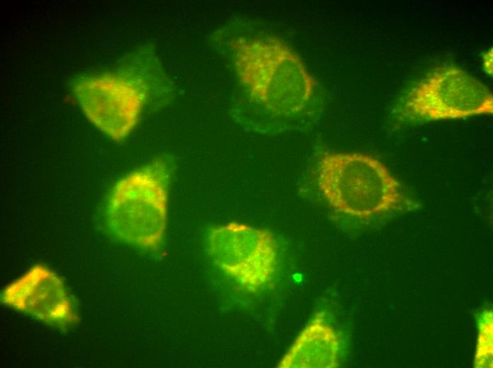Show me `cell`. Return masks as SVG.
Masks as SVG:
<instances>
[{"instance_id":"cell-1","label":"cell","mask_w":493,"mask_h":368,"mask_svg":"<svg viewBox=\"0 0 493 368\" xmlns=\"http://www.w3.org/2000/svg\"><path fill=\"white\" fill-rule=\"evenodd\" d=\"M229 62L237 92L232 115L261 134L306 129L318 119L320 87L300 57L277 35L237 21L215 36Z\"/></svg>"},{"instance_id":"cell-2","label":"cell","mask_w":493,"mask_h":368,"mask_svg":"<svg viewBox=\"0 0 493 368\" xmlns=\"http://www.w3.org/2000/svg\"><path fill=\"white\" fill-rule=\"evenodd\" d=\"M314 176L327 205L348 217L373 218L397 210L407 202L388 168L367 154L323 152L316 161Z\"/></svg>"},{"instance_id":"cell-3","label":"cell","mask_w":493,"mask_h":368,"mask_svg":"<svg viewBox=\"0 0 493 368\" xmlns=\"http://www.w3.org/2000/svg\"><path fill=\"white\" fill-rule=\"evenodd\" d=\"M174 167L169 156L157 158L115 184L107 200L106 220L118 240L144 250L159 247L167 225Z\"/></svg>"},{"instance_id":"cell-4","label":"cell","mask_w":493,"mask_h":368,"mask_svg":"<svg viewBox=\"0 0 493 368\" xmlns=\"http://www.w3.org/2000/svg\"><path fill=\"white\" fill-rule=\"evenodd\" d=\"M206 247L214 265L250 293L268 286L278 262V243L269 230L236 222L210 229Z\"/></svg>"},{"instance_id":"cell-5","label":"cell","mask_w":493,"mask_h":368,"mask_svg":"<svg viewBox=\"0 0 493 368\" xmlns=\"http://www.w3.org/2000/svg\"><path fill=\"white\" fill-rule=\"evenodd\" d=\"M416 120L460 119L493 113V96L481 81L457 66L436 69L408 93L403 108Z\"/></svg>"},{"instance_id":"cell-6","label":"cell","mask_w":493,"mask_h":368,"mask_svg":"<svg viewBox=\"0 0 493 368\" xmlns=\"http://www.w3.org/2000/svg\"><path fill=\"white\" fill-rule=\"evenodd\" d=\"M72 92L89 122L115 141L123 140L134 130L147 102L142 90L121 71L79 77Z\"/></svg>"},{"instance_id":"cell-7","label":"cell","mask_w":493,"mask_h":368,"mask_svg":"<svg viewBox=\"0 0 493 368\" xmlns=\"http://www.w3.org/2000/svg\"><path fill=\"white\" fill-rule=\"evenodd\" d=\"M3 304L60 329L75 325L79 317L62 279L47 267L37 264L6 285Z\"/></svg>"},{"instance_id":"cell-8","label":"cell","mask_w":493,"mask_h":368,"mask_svg":"<svg viewBox=\"0 0 493 368\" xmlns=\"http://www.w3.org/2000/svg\"><path fill=\"white\" fill-rule=\"evenodd\" d=\"M341 340L326 318L317 312L277 364L278 368H335L339 366Z\"/></svg>"},{"instance_id":"cell-9","label":"cell","mask_w":493,"mask_h":368,"mask_svg":"<svg viewBox=\"0 0 493 368\" xmlns=\"http://www.w3.org/2000/svg\"><path fill=\"white\" fill-rule=\"evenodd\" d=\"M153 52L141 50L127 58L120 71L142 90L147 100L155 95L170 96L171 84Z\"/></svg>"},{"instance_id":"cell-10","label":"cell","mask_w":493,"mask_h":368,"mask_svg":"<svg viewBox=\"0 0 493 368\" xmlns=\"http://www.w3.org/2000/svg\"><path fill=\"white\" fill-rule=\"evenodd\" d=\"M478 336L475 355L474 367L492 368L493 355V316L492 311L483 309L477 318Z\"/></svg>"},{"instance_id":"cell-11","label":"cell","mask_w":493,"mask_h":368,"mask_svg":"<svg viewBox=\"0 0 493 368\" xmlns=\"http://www.w3.org/2000/svg\"><path fill=\"white\" fill-rule=\"evenodd\" d=\"M482 66L484 70L489 75H492V48H489L482 56Z\"/></svg>"}]
</instances>
